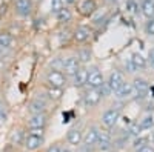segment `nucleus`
Wrapping results in <instances>:
<instances>
[{
  "label": "nucleus",
  "instance_id": "nucleus-5",
  "mask_svg": "<svg viewBox=\"0 0 154 152\" xmlns=\"http://www.w3.org/2000/svg\"><path fill=\"white\" fill-rule=\"evenodd\" d=\"M93 37V26L89 25H77L71 32V40L75 45H83Z\"/></svg>",
  "mask_w": 154,
  "mask_h": 152
},
{
  "label": "nucleus",
  "instance_id": "nucleus-15",
  "mask_svg": "<svg viewBox=\"0 0 154 152\" xmlns=\"http://www.w3.org/2000/svg\"><path fill=\"white\" fill-rule=\"evenodd\" d=\"M99 132H100V128H99V126H96V124H89L88 128L85 129L82 145L96 148V145H97V138H99Z\"/></svg>",
  "mask_w": 154,
  "mask_h": 152
},
{
  "label": "nucleus",
  "instance_id": "nucleus-9",
  "mask_svg": "<svg viewBox=\"0 0 154 152\" xmlns=\"http://www.w3.org/2000/svg\"><path fill=\"white\" fill-rule=\"evenodd\" d=\"M82 68V65L79 63V60H77V57L75 55H71V57H66V58H63L62 61H60V66H59V69L66 75L68 79H71L72 75L77 72Z\"/></svg>",
  "mask_w": 154,
  "mask_h": 152
},
{
  "label": "nucleus",
  "instance_id": "nucleus-26",
  "mask_svg": "<svg viewBox=\"0 0 154 152\" xmlns=\"http://www.w3.org/2000/svg\"><path fill=\"white\" fill-rule=\"evenodd\" d=\"M25 135H26V129H14L11 134V143L17 146H23Z\"/></svg>",
  "mask_w": 154,
  "mask_h": 152
},
{
  "label": "nucleus",
  "instance_id": "nucleus-24",
  "mask_svg": "<svg viewBox=\"0 0 154 152\" xmlns=\"http://www.w3.org/2000/svg\"><path fill=\"white\" fill-rule=\"evenodd\" d=\"M148 145H151L149 143V135H139V137L133 138V142H131V148H133L134 152L145 148V146H148Z\"/></svg>",
  "mask_w": 154,
  "mask_h": 152
},
{
  "label": "nucleus",
  "instance_id": "nucleus-19",
  "mask_svg": "<svg viewBox=\"0 0 154 152\" xmlns=\"http://www.w3.org/2000/svg\"><path fill=\"white\" fill-rule=\"evenodd\" d=\"M146 65H148V60L140 54V52H134L133 55H131V58H130V66H131V72H136V71H142V69H145L146 68Z\"/></svg>",
  "mask_w": 154,
  "mask_h": 152
},
{
  "label": "nucleus",
  "instance_id": "nucleus-18",
  "mask_svg": "<svg viewBox=\"0 0 154 152\" xmlns=\"http://www.w3.org/2000/svg\"><path fill=\"white\" fill-rule=\"evenodd\" d=\"M43 95L51 101V103H59V101L63 98V89H59V88H51L43 85Z\"/></svg>",
  "mask_w": 154,
  "mask_h": 152
},
{
  "label": "nucleus",
  "instance_id": "nucleus-38",
  "mask_svg": "<svg viewBox=\"0 0 154 152\" xmlns=\"http://www.w3.org/2000/svg\"><path fill=\"white\" fill-rule=\"evenodd\" d=\"M106 2H114V0H106Z\"/></svg>",
  "mask_w": 154,
  "mask_h": 152
},
{
  "label": "nucleus",
  "instance_id": "nucleus-22",
  "mask_svg": "<svg viewBox=\"0 0 154 152\" xmlns=\"http://www.w3.org/2000/svg\"><path fill=\"white\" fill-rule=\"evenodd\" d=\"M72 17H74V14H72V11H71L68 6H65L62 11H59L57 14H56V19H57V22H59L60 25H68V23H71V22H72Z\"/></svg>",
  "mask_w": 154,
  "mask_h": 152
},
{
  "label": "nucleus",
  "instance_id": "nucleus-31",
  "mask_svg": "<svg viewBox=\"0 0 154 152\" xmlns=\"http://www.w3.org/2000/svg\"><path fill=\"white\" fill-rule=\"evenodd\" d=\"M63 149L60 148V145L59 143H53V145H49L46 149H45V152H62Z\"/></svg>",
  "mask_w": 154,
  "mask_h": 152
},
{
  "label": "nucleus",
  "instance_id": "nucleus-35",
  "mask_svg": "<svg viewBox=\"0 0 154 152\" xmlns=\"http://www.w3.org/2000/svg\"><path fill=\"white\" fill-rule=\"evenodd\" d=\"M65 5H68V8L71 5H77V0H65Z\"/></svg>",
  "mask_w": 154,
  "mask_h": 152
},
{
  "label": "nucleus",
  "instance_id": "nucleus-37",
  "mask_svg": "<svg viewBox=\"0 0 154 152\" xmlns=\"http://www.w3.org/2000/svg\"><path fill=\"white\" fill-rule=\"evenodd\" d=\"M62 152H74V151H71V149H69V148H65V149H63V151H62Z\"/></svg>",
  "mask_w": 154,
  "mask_h": 152
},
{
  "label": "nucleus",
  "instance_id": "nucleus-20",
  "mask_svg": "<svg viewBox=\"0 0 154 152\" xmlns=\"http://www.w3.org/2000/svg\"><path fill=\"white\" fill-rule=\"evenodd\" d=\"M75 57H77V60H79L80 65L86 68V65L93 58V49L89 46H80L79 49H77V52H75Z\"/></svg>",
  "mask_w": 154,
  "mask_h": 152
},
{
  "label": "nucleus",
  "instance_id": "nucleus-13",
  "mask_svg": "<svg viewBox=\"0 0 154 152\" xmlns=\"http://www.w3.org/2000/svg\"><path fill=\"white\" fill-rule=\"evenodd\" d=\"M96 148H97V152H109V151H112V134H111V131L100 129Z\"/></svg>",
  "mask_w": 154,
  "mask_h": 152
},
{
  "label": "nucleus",
  "instance_id": "nucleus-12",
  "mask_svg": "<svg viewBox=\"0 0 154 152\" xmlns=\"http://www.w3.org/2000/svg\"><path fill=\"white\" fill-rule=\"evenodd\" d=\"M49 124V114H32L26 120V129H46Z\"/></svg>",
  "mask_w": 154,
  "mask_h": 152
},
{
  "label": "nucleus",
  "instance_id": "nucleus-2",
  "mask_svg": "<svg viewBox=\"0 0 154 152\" xmlns=\"http://www.w3.org/2000/svg\"><path fill=\"white\" fill-rule=\"evenodd\" d=\"M105 92H109V89L106 88V85L103 88H100V89H89V88H85L83 92H82V103L85 108H96L99 106V103L102 101Z\"/></svg>",
  "mask_w": 154,
  "mask_h": 152
},
{
  "label": "nucleus",
  "instance_id": "nucleus-33",
  "mask_svg": "<svg viewBox=\"0 0 154 152\" xmlns=\"http://www.w3.org/2000/svg\"><path fill=\"white\" fill-rule=\"evenodd\" d=\"M148 65L154 69V48H151L148 52Z\"/></svg>",
  "mask_w": 154,
  "mask_h": 152
},
{
  "label": "nucleus",
  "instance_id": "nucleus-36",
  "mask_svg": "<svg viewBox=\"0 0 154 152\" xmlns=\"http://www.w3.org/2000/svg\"><path fill=\"white\" fill-rule=\"evenodd\" d=\"M149 143H152L154 145V128L151 129V132H149Z\"/></svg>",
  "mask_w": 154,
  "mask_h": 152
},
{
  "label": "nucleus",
  "instance_id": "nucleus-16",
  "mask_svg": "<svg viewBox=\"0 0 154 152\" xmlns=\"http://www.w3.org/2000/svg\"><path fill=\"white\" fill-rule=\"evenodd\" d=\"M32 0H14V11L19 17H29L32 14Z\"/></svg>",
  "mask_w": 154,
  "mask_h": 152
},
{
  "label": "nucleus",
  "instance_id": "nucleus-17",
  "mask_svg": "<svg viewBox=\"0 0 154 152\" xmlns=\"http://www.w3.org/2000/svg\"><path fill=\"white\" fill-rule=\"evenodd\" d=\"M86 80H88V68L82 66L69 79V83L75 88V89H85V88H86Z\"/></svg>",
  "mask_w": 154,
  "mask_h": 152
},
{
  "label": "nucleus",
  "instance_id": "nucleus-8",
  "mask_svg": "<svg viewBox=\"0 0 154 152\" xmlns=\"http://www.w3.org/2000/svg\"><path fill=\"white\" fill-rule=\"evenodd\" d=\"M126 80H125V77H123V74L120 72V71H117V69H112L109 74H108V79L105 80V85H106V88L109 89V92L111 94H116L120 88L123 86V83H125Z\"/></svg>",
  "mask_w": 154,
  "mask_h": 152
},
{
  "label": "nucleus",
  "instance_id": "nucleus-27",
  "mask_svg": "<svg viewBox=\"0 0 154 152\" xmlns=\"http://www.w3.org/2000/svg\"><path fill=\"white\" fill-rule=\"evenodd\" d=\"M152 128H154V115H151V114H148V115L143 117L142 120H139V129H140V132L151 131Z\"/></svg>",
  "mask_w": 154,
  "mask_h": 152
},
{
  "label": "nucleus",
  "instance_id": "nucleus-11",
  "mask_svg": "<svg viewBox=\"0 0 154 152\" xmlns=\"http://www.w3.org/2000/svg\"><path fill=\"white\" fill-rule=\"evenodd\" d=\"M131 85H133V98L134 100H143L148 94V89H149L148 80L143 77H136Z\"/></svg>",
  "mask_w": 154,
  "mask_h": 152
},
{
  "label": "nucleus",
  "instance_id": "nucleus-3",
  "mask_svg": "<svg viewBox=\"0 0 154 152\" xmlns=\"http://www.w3.org/2000/svg\"><path fill=\"white\" fill-rule=\"evenodd\" d=\"M120 115H122V108H119V106H111V108L105 109L103 114H102L100 124L103 126V129L111 131L114 126L117 124V121L120 120Z\"/></svg>",
  "mask_w": 154,
  "mask_h": 152
},
{
  "label": "nucleus",
  "instance_id": "nucleus-32",
  "mask_svg": "<svg viewBox=\"0 0 154 152\" xmlns=\"http://www.w3.org/2000/svg\"><path fill=\"white\" fill-rule=\"evenodd\" d=\"M77 152H97V148H91V146L80 145V146H77Z\"/></svg>",
  "mask_w": 154,
  "mask_h": 152
},
{
  "label": "nucleus",
  "instance_id": "nucleus-6",
  "mask_svg": "<svg viewBox=\"0 0 154 152\" xmlns=\"http://www.w3.org/2000/svg\"><path fill=\"white\" fill-rule=\"evenodd\" d=\"M77 12L83 19H91L99 9V0H77Z\"/></svg>",
  "mask_w": 154,
  "mask_h": 152
},
{
  "label": "nucleus",
  "instance_id": "nucleus-34",
  "mask_svg": "<svg viewBox=\"0 0 154 152\" xmlns=\"http://www.w3.org/2000/svg\"><path fill=\"white\" fill-rule=\"evenodd\" d=\"M136 152H154V146L148 145V146H145V148H142V149H139V151H136Z\"/></svg>",
  "mask_w": 154,
  "mask_h": 152
},
{
  "label": "nucleus",
  "instance_id": "nucleus-10",
  "mask_svg": "<svg viewBox=\"0 0 154 152\" xmlns=\"http://www.w3.org/2000/svg\"><path fill=\"white\" fill-rule=\"evenodd\" d=\"M45 145V135H35V134H29L26 132L23 140V148L26 152H35Z\"/></svg>",
  "mask_w": 154,
  "mask_h": 152
},
{
  "label": "nucleus",
  "instance_id": "nucleus-23",
  "mask_svg": "<svg viewBox=\"0 0 154 152\" xmlns=\"http://www.w3.org/2000/svg\"><path fill=\"white\" fill-rule=\"evenodd\" d=\"M14 43V37L8 31H0V49H11Z\"/></svg>",
  "mask_w": 154,
  "mask_h": 152
},
{
  "label": "nucleus",
  "instance_id": "nucleus-4",
  "mask_svg": "<svg viewBox=\"0 0 154 152\" xmlns=\"http://www.w3.org/2000/svg\"><path fill=\"white\" fill-rule=\"evenodd\" d=\"M49 105H51V101L42 92V94H38V95H34L29 100V103H28V112H29V115H32V114H48Z\"/></svg>",
  "mask_w": 154,
  "mask_h": 152
},
{
  "label": "nucleus",
  "instance_id": "nucleus-39",
  "mask_svg": "<svg viewBox=\"0 0 154 152\" xmlns=\"http://www.w3.org/2000/svg\"><path fill=\"white\" fill-rule=\"evenodd\" d=\"M23 152H26V151H23Z\"/></svg>",
  "mask_w": 154,
  "mask_h": 152
},
{
  "label": "nucleus",
  "instance_id": "nucleus-28",
  "mask_svg": "<svg viewBox=\"0 0 154 152\" xmlns=\"http://www.w3.org/2000/svg\"><path fill=\"white\" fill-rule=\"evenodd\" d=\"M49 6H51V12L56 16L59 11H62L63 8H65V2H63V0H51Z\"/></svg>",
  "mask_w": 154,
  "mask_h": 152
},
{
  "label": "nucleus",
  "instance_id": "nucleus-14",
  "mask_svg": "<svg viewBox=\"0 0 154 152\" xmlns=\"http://www.w3.org/2000/svg\"><path fill=\"white\" fill-rule=\"evenodd\" d=\"M83 134H85V129L82 126H72V128L66 132V143L69 146H80L82 142H83Z\"/></svg>",
  "mask_w": 154,
  "mask_h": 152
},
{
  "label": "nucleus",
  "instance_id": "nucleus-21",
  "mask_svg": "<svg viewBox=\"0 0 154 152\" xmlns=\"http://www.w3.org/2000/svg\"><path fill=\"white\" fill-rule=\"evenodd\" d=\"M114 95H116V98L120 100V101H125V100L133 98V85H131L130 82H125L123 86H122Z\"/></svg>",
  "mask_w": 154,
  "mask_h": 152
},
{
  "label": "nucleus",
  "instance_id": "nucleus-30",
  "mask_svg": "<svg viewBox=\"0 0 154 152\" xmlns=\"http://www.w3.org/2000/svg\"><path fill=\"white\" fill-rule=\"evenodd\" d=\"M6 118H8V112H6V109L3 108V103L0 101V124L5 123Z\"/></svg>",
  "mask_w": 154,
  "mask_h": 152
},
{
  "label": "nucleus",
  "instance_id": "nucleus-29",
  "mask_svg": "<svg viewBox=\"0 0 154 152\" xmlns=\"http://www.w3.org/2000/svg\"><path fill=\"white\" fill-rule=\"evenodd\" d=\"M145 32L148 35H154V19H149L145 25Z\"/></svg>",
  "mask_w": 154,
  "mask_h": 152
},
{
  "label": "nucleus",
  "instance_id": "nucleus-25",
  "mask_svg": "<svg viewBox=\"0 0 154 152\" xmlns=\"http://www.w3.org/2000/svg\"><path fill=\"white\" fill-rule=\"evenodd\" d=\"M140 9H142V14L148 20L149 19H154V0H142Z\"/></svg>",
  "mask_w": 154,
  "mask_h": 152
},
{
  "label": "nucleus",
  "instance_id": "nucleus-1",
  "mask_svg": "<svg viewBox=\"0 0 154 152\" xmlns=\"http://www.w3.org/2000/svg\"><path fill=\"white\" fill-rule=\"evenodd\" d=\"M68 83H69V79L57 68H49L43 74V85H46V86L65 89Z\"/></svg>",
  "mask_w": 154,
  "mask_h": 152
},
{
  "label": "nucleus",
  "instance_id": "nucleus-7",
  "mask_svg": "<svg viewBox=\"0 0 154 152\" xmlns=\"http://www.w3.org/2000/svg\"><path fill=\"white\" fill-rule=\"evenodd\" d=\"M105 86V77L102 71L96 66L88 68V80H86V88L89 89H100Z\"/></svg>",
  "mask_w": 154,
  "mask_h": 152
}]
</instances>
